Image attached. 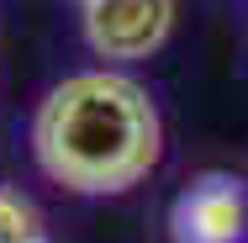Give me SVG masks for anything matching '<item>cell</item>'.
I'll list each match as a JSON object with an SVG mask.
<instances>
[{
    "instance_id": "cell-1",
    "label": "cell",
    "mask_w": 248,
    "mask_h": 243,
    "mask_svg": "<svg viewBox=\"0 0 248 243\" xmlns=\"http://www.w3.org/2000/svg\"><path fill=\"white\" fill-rule=\"evenodd\" d=\"M158 111L148 90L116 69H85L53 85L32 122L43 175L79 195H122L158 164Z\"/></svg>"
},
{
    "instance_id": "cell-2",
    "label": "cell",
    "mask_w": 248,
    "mask_h": 243,
    "mask_svg": "<svg viewBox=\"0 0 248 243\" xmlns=\"http://www.w3.org/2000/svg\"><path fill=\"white\" fill-rule=\"evenodd\" d=\"M85 43L106 64H138L164 48L174 32V0H79Z\"/></svg>"
},
{
    "instance_id": "cell-3",
    "label": "cell",
    "mask_w": 248,
    "mask_h": 243,
    "mask_svg": "<svg viewBox=\"0 0 248 243\" xmlns=\"http://www.w3.org/2000/svg\"><path fill=\"white\" fill-rule=\"evenodd\" d=\"M174 243H243L248 238V191L232 175H201L169 206Z\"/></svg>"
},
{
    "instance_id": "cell-4",
    "label": "cell",
    "mask_w": 248,
    "mask_h": 243,
    "mask_svg": "<svg viewBox=\"0 0 248 243\" xmlns=\"http://www.w3.org/2000/svg\"><path fill=\"white\" fill-rule=\"evenodd\" d=\"M37 238V217L27 201H16L11 191H0V243H32Z\"/></svg>"
},
{
    "instance_id": "cell-5",
    "label": "cell",
    "mask_w": 248,
    "mask_h": 243,
    "mask_svg": "<svg viewBox=\"0 0 248 243\" xmlns=\"http://www.w3.org/2000/svg\"><path fill=\"white\" fill-rule=\"evenodd\" d=\"M32 243H48V238H43V233H37V238H32Z\"/></svg>"
}]
</instances>
